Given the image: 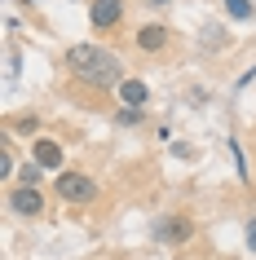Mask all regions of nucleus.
Returning <instances> with one entry per match:
<instances>
[{
  "label": "nucleus",
  "instance_id": "9b49d317",
  "mask_svg": "<svg viewBox=\"0 0 256 260\" xmlns=\"http://www.w3.org/2000/svg\"><path fill=\"white\" fill-rule=\"evenodd\" d=\"M40 172H44L40 164H27V168H22V185H36V181H40Z\"/></svg>",
  "mask_w": 256,
  "mask_h": 260
},
{
  "label": "nucleus",
  "instance_id": "39448f33",
  "mask_svg": "<svg viewBox=\"0 0 256 260\" xmlns=\"http://www.w3.org/2000/svg\"><path fill=\"white\" fill-rule=\"evenodd\" d=\"M168 40H173V31L159 27V22H150V27L137 31V49H141V53H163V44H168Z\"/></svg>",
  "mask_w": 256,
  "mask_h": 260
},
{
  "label": "nucleus",
  "instance_id": "423d86ee",
  "mask_svg": "<svg viewBox=\"0 0 256 260\" xmlns=\"http://www.w3.org/2000/svg\"><path fill=\"white\" fill-rule=\"evenodd\" d=\"M163 243H190L194 238V220L190 216H173V220H163Z\"/></svg>",
  "mask_w": 256,
  "mask_h": 260
},
{
  "label": "nucleus",
  "instance_id": "ddd939ff",
  "mask_svg": "<svg viewBox=\"0 0 256 260\" xmlns=\"http://www.w3.org/2000/svg\"><path fill=\"white\" fill-rule=\"evenodd\" d=\"M120 123H124V128H128V123H141V110H137V106L120 110Z\"/></svg>",
  "mask_w": 256,
  "mask_h": 260
},
{
  "label": "nucleus",
  "instance_id": "1a4fd4ad",
  "mask_svg": "<svg viewBox=\"0 0 256 260\" xmlns=\"http://www.w3.org/2000/svg\"><path fill=\"white\" fill-rule=\"evenodd\" d=\"M225 14L230 18H252L256 5H252V0H225Z\"/></svg>",
  "mask_w": 256,
  "mask_h": 260
},
{
  "label": "nucleus",
  "instance_id": "4468645a",
  "mask_svg": "<svg viewBox=\"0 0 256 260\" xmlns=\"http://www.w3.org/2000/svg\"><path fill=\"white\" fill-rule=\"evenodd\" d=\"M150 5H168V0H150Z\"/></svg>",
  "mask_w": 256,
  "mask_h": 260
},
{
  "label": "nucleus",
  "instance_id": "f8f14e48",
  "mask_svg": "<svg viewBox=\"0 0 256 260\" xmlns=\"http://www.w3.org/2000/svg\"><path fill=\"white\" fill-rule=\"evenodd\" d=\"M0 177H14V154H9V146L0 150Z\"/></svg>",
  "mask_w": 256,
  "mask_h": 260
},
{
  "label": "nucleus",
  "instance_id": "f03ea898",
  "mask_svg": "<svg viewBox=\"0 0 256 260\" xmlns=\"http://www.w3.org/2000/svg\"><path fill=\"white\" fill-rule=\"evenodd\" d=\"M53 190L62 203H93L97 199V181L89 177V172H58Z\"/></svg>",
  "mask_w": 256,
  "mask_h": 260
},
{
  "label": "nucleus",
  "instance_id": "0eeeda50",
  "mask_svg": "<svg viewBox=\"0 0 256 260\" xmlns=\"http://www.w3.org/2000/svg\"><path fill=\"white\" fill-rule=\"evenodd\" d=\"M36 164L58 172V168H62V146H58L53 137H40V141H36Z\"/></svg>",
  "mask_w": 256,
  "mask_h": 260
},
{
  "label": "nucleus",
  "instance_id": "6e6552de",
  "mask_svg": "<svg viewBox=\"0 0 256 260\" xmlns=\"http://www.w3.org/2000/svg\"><path fill=\"white\" fill-rule=\"evenodd\" d=\"M120 93H124V102H128V106H137V110H141V102L150 97L141 80H124V84H120Z\"/></svg>",
  "mask_w": 256,
  "mask_h": 260
},
{
  "label": "nucleus",
  "instance_id": "7ed1b4c3",
  "mask_svg": "<svg viewBox=\"0 0 256 260\" xmlns=\"http://www.w3.org/2000/svg\"><path fill=\"white\" fill-rule=\"evenodd\" d=\"M9 207H14L18 216H40V212H44V199H40L36 185H18V190L9 194Z\"/></svg>",
  "mask_w": 256,
  "mask_h": 260
},
{
  "label": "nucleus",
  "instance_id": "f257e3e1",
  "mask_svg": "<svg viewBox=\"0 0 256 260\" xmlns=\"http://www.w3.org/2000/svg\"><path fill=\"white\" fill-rule=\"evenodd\" d=\"M67 67L84 84H93V88H120L124 84L120 57L106 53V49H97V44H75V49H67Z\"/></svg>",
  "mask_w": 256,
  "mask_h": 260
},
{
  "label": "nucleus",
  "instance_id": "20e7f679",
  "mask_svg": "<svg viewBox=\"0 0 256 260\" xmlns=\"http://www.w3.org/2000/svg\"><path fill=\"white\" fill-rule=\"evenodd\" d=\"M120 18H124V0H93V9H89V22L102 31H110Z\"/></svg>",
  "mask_w": 256,
  "mask_h": 260
},
{
  "label": "nucleus",
  "instance_id": "9d476101",
  "mask_svg": "<svg viewBox=\"0 0 256 260\" xmlns=\"http://www.w3.org/2000/svg\"><path fill=\"white\" fill-rule=\"evenodd\" d=\"M14 128H18V133H36V128H40V115H22Z\"/></svg>",
  "mask_w": 256,
  "mask_h": 260
}]
</instances>
